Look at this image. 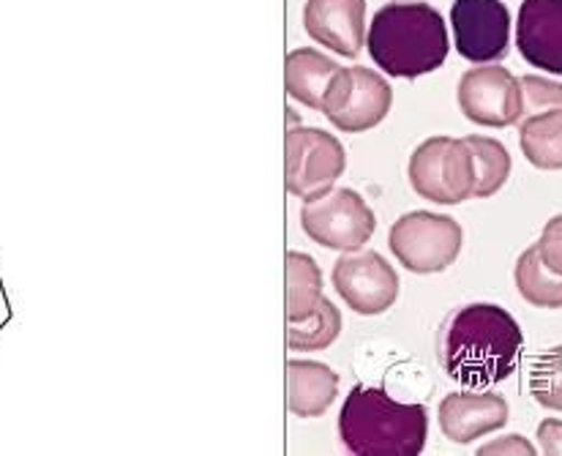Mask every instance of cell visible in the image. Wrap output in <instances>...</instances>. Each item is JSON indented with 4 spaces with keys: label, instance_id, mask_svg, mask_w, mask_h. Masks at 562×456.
<instances>
[{
    "label": "cell",
    "instance_id": "1",
    "mask_svg": "<svg viewBox=\"0 0 562 456\" xmlns=\"http://www.w3.org/2000/svg\"><path fill=\"white\" fill-rule=\"evenodd\" d=\"M525 334L514 314L494 303H468L442 323L437 353L448 377L468 388L508 380L519 364Z\"/></svg>",
    "mask_w": 562,
    "mask_h": 456
},
{
    "label": "cell",
    "instance_id": "2",
    "mask_svg": "<svg viewBox=\"0 0 562 456\" xmlns=\"http://www.w3.org/2000/svg\"><path fill=\"white\" fill-rule=\"evenodd\" d=\"M369 55L385 75L415 80L440 69L448 58L446 20L424 0H391L369 25Z\"/></svg>",
    "mask_w": 562,
    "mask_h": 456
},
{
    "label": "cell",
    "instance_id": "3",
    "mask_svg": "<svg viewBox=\"0 0 562 456\" xmlns=\"http://www.w3.org/2000/svg\"><path fill=\"white\" fill-rule=\"evenodd\" d=\"M429 415L424 404H402L382 388L356 386L339 413V437L356 456H418Z\"/></svg>",
    "mask_w": 562,
    "mask_h": 456
},
{
    "label": "cell",
    "instance_id": "4",
    "mask_svg": "<svg viewBox=\"0 0 562 456\" xmlns=\"http://www.w3.org/2000/svg\"><path fill=\"white\" fill-rule=\"evenodd\" d=\"M462 224L446 213L413 211L396 219L387 233L393 257L413 274H440L462 252Z\"/></svg>",
    "mask_w": 562,
    "mask_h": 456
},
{
    "label": "cell",
    "instance_id": "5",
    "mask_svg": "<svg viewBox=\"0 0 562 456\" xmlns=\"http://www.w3.org/2000/svg\"><path fill=\"white\" fill-rule=\"evenodd\" d=\"M407 173L415 194L440 205H459L475 194V162L464 140H426L409 156Z\"/></svg>",
    "mask_w": 562,
    "mask_h": 456
},
{
    "label": "cell",
    "instance_id": "6",
    "mask_svg": "<svg viewBox=\"0 0 562 456\" xmlns=\"http://www.w3.org/2000/svg\"><path fill=\"white\" fill-rule=\"evenodd\" d=\"M301 227L314 244L325 249L358 252L374 235L376 219L356 189L339 186L303 205Z\"/></svg>",
    "mask_w": 562,
    "mask_h": 456
},
{
    "label": "cell",
    "instance_id": "7",
    "mask_svg": "<svg viewBox=\"0 0 562 456\" xmlns=\"http://www.w3.org/2000/svg\"><path fill=\"white\" fill-rule=\"evenodd\" d=\"M391 104L393 91L385 77L367 66H350L336 71L319 112H325L339 132L361 134L385 121Z\"/></svg>",
    "mask_w": 562,
    "mask_h": 456
},
{
    "label": "cell",
    "instance_id": "8",
    "mask_svg": "<svg viewBox=\"0 0 562 456\" xmlns=\"http://www.w3.org/2000/svg\"><path fill=\"white\" fill-rule=\"evenodd\" d=\"M347 154L339 140L323 129H292L284 140L286 191L301 200H314L345 176Z\"/></svg>",
    "mask_w": 562,
    "mask_h": 456
},
{
    "label": "cell",
    "instance_id": "9",
    "mask_svg": "<svg viewBox=\"0 0 562 456\" xmlns=\"http://www.w3.org/2000/svg\"><path fill=\"white\" fill-rule=\"evenodd\" d=\"M457 53L470 64H497L508 55L510 11L503 0H453Z\"/></svg>",
    "mask_w": 562,
    "mask_h": 456
},
{
    "label": "cell",
    "instance_id": "10",
    "mask_svg": "<svg viewBox=\"0 0 562 456\" xmlns=\"http://www.w3.org/2000/svg\"><path fill=\"white\" fill-rule=\"evenodd\" d=\"M459 107L477 126L505 129L521 121V86L505 66H475L459 82Z\"/></svg>",
    "mask_w": 562,
    "mask_h": 456
},
{
    "label": "cell",
    "instance_id": "11",
    "mask_svg": "<svg viewBox=\"0 0 562 456\" xmlns=\"http://www.w3.org/2000/svg\"><path fill=\"white\" fill-rule=\"evenodd\" d=\"M334 287L358 314H382L396 303L398 274L376 252H345L334 266Z\"/></svg>",
    "mask_w": 562,
    "mask_h": 456
},
{
    "label": "cell",
    "instance_id": "12",
    "mask_svg": "<svg viewBox=\"0 0 562 456\" xmlns=\"http://www.w3.org/2000/svg\"><path fill=\"white\" fill-rule=\"evenodd\" d=\"M303 25L317 44L358 58L367 44V0H306Z\"/></svg>",
    "mask_w": 562,
    "mask_h": 456
},
{
    "label": "cell",
    "instance_id": "13",
    "mask_svg": "<svg viewBox=\"0 0 562 456\" xmlns=\"http://www.w3.org/2000/svg\"><path fill=\"white\" fill-rule=\"evenodd\" d=\"M516 47L530 66L562 77V0H521Z\"/></svg>",
    "mask_w": 562,
    "mask_h": 456
},
{
    "label": "cell",
    "instance_id": "14",
    "mask_svg": "<svg viewBox=\"0 0 562 456\" xmlns=\"http://www.w3.org/2000/svg\"><path fill=\"white\" fill-rule=\"evenodd\" d=\"M508 413V402L499 393H448L437 410L442 435L462 446L503 430Z\"/></svg>",
    "mask_w": 562,
    "mask_h": 456
},
{
    "label": "cell",
    "instance_id": "15",
    "mask_svg": "<svg viewBox=\"0 0 562 456\" xmlns=\"http://www.w3.org/2000/svg\"><path fill=\"white\" fill-rule=\"evenodd\" d=\"M339 397V375L317 362L286 364V404L301 419H317Z\"/></svg>",
    "mask_w": 562,
    "mask_h": 456
},
{
    "label": "cell",
    "instance_id": "16",
    "mask_svg": "<svg viewBox=\"0 0 562 456\" xmlns=\"http://www.w3.org/2000/svg\"><path fill=\"white\" fill-rule=\"evenodd\" d=\"M341 66L336 60L325 58L323 53L312 47L292 49L284 60V86L286 93L301 104L319 110L323 107V96L328 91L330 80Z\"/></svg>",
    "mask_w": 562,
    "mask_h": 456
},
{
    "label": "cell",
    "instance_id": "17",
    "mask_svg": "<svg viewBox=\"0 0 562 456\" xmlns=\"http://www.w3.org/2000/svg\"><path fill=\"white\" fill-rule=\"evenodd\" d=\"M519 145L538 170H562V107L519 121Z\"/></svg>",
    "mask_w": 562,
    "mask_h": 456
},
{
    "label": "cell",
    "instance_id": "18",
    "mask_svg": "<svg viewBox=\"0 0 562 456\" xmlns=\"http://www.w3.org/2000/svg\"><path fill=\"white\" fill-rule=\"evenodd\" d=\"M286 320L312 314L323 301V271L317 260L303 252H286Z\"/></svg>",
    "mask_w": 562,
    "mask_h": 456
},
{
    "label": "cell",
    "instance_id": "19",
    "mask_svg": "<svg viewBox=\"0 0 562 456\" xmlns=\"http://www.w3.org/2000/svg\"><path fill=\"white\" fill-rule=\"evenodd\" d=\"M516 290L521 292L530 307L538 309H562V274H554L541 260L538 246H530L525 255L516 260L514 268Z\"/></svg>",
    "mask_w": 562,
    "mask_h": 456
},
{
    "label": "cell",
    "instance_id": "20",
    "mask_svg": "<svg viewBox=\"0 0 562 456\" xmlns=\"http://www.w3.org/2000/svg\"><path fill=\"white\" fill-rule=\"evenodd\" d=\"M341 334V312L323 298L312 314L301 320H286V347L290 351H325Z\"/></svg>",
    "mask_w": 562,
    "mask_h": 456
},
{
    "label": "cell",
    "instance_id": "21",
    "mask_svg": "<svg viewBox=\"0 0 562 456\" xmlns=\"http://www.w3.org/2000/svg\"><path fill=\"white\" fill-rule=\"evenodd\" d=\"M475 162V194L477 200L497 194L510 176V154L499 140L483 137V134H470L464 137Z\"/></svg>",
    "mask_w": 562,
    "mask_h": 456
},
{
    "label": "cell",
    "instance_id": "22",
    "mask_svg": "<svg viewBox=\"0 0 562 456\" xmlns=\"http://www.w3.org/2000/svg\"><path fill=\"white\" fill-rule=\"evenodd\" d=\"M530 393L541 408L562 413V345L536 358L530 369Z\"/></svg>",
    "mask_w": 562,
    "mask_h": 456
},
{
    "label": "cell",
    "instance_id": "23",
    "mask_svg": "<svg viewBox=\"0 0 562 456\" xmlns=\"http://www.w3.org/2000/svg\"><path fill=\"white\" fill-rule=\"evenodd\" d=\"M521 86V118L538 115V112H549L562 107V86L560 82L547 80V77H536L527 75L519 80Z\"/></svg>",
    "mask_w": 562,
    "mask_h": 456
},
{
    "label": "cell",
    "instance_id": "24",
    "mask_svg": "<svg viewBox=\"0 0 562 456\" xmlns=\"http://www.w3.org/2000/svg\"><path fill=\"white\" fill-rule=\"evenodd\" d=\"M536 246L541 252V260L547 263V268H552L554 274H562V213L549 219L541 233V241Z\"/></svg>",
    "mask_w": 562,
    "mask_h": 456
},
{
    "label": "cell",
    "instance_id": "25",
    "mask_svg": "<svg viewBox=\"0 0 562 456\" xmlns=\"http://www.w3.org/2000/svg\"><path fill=\"white\" fill-rule=\"evenodd\" d=\"M538 441H541V452L560 456L562 454V421L547 419L538 426Z\"/></svg>",
    "mask_w": 562,
    "mask_h": 456
},
{
    "label": "cell",
    "instance_id": "26",
    "mask_svg": "<svg viewBox=\"0 0 562 456\" xmlns=\"http://www.w3.org/2000/svg\"><path fill=\"white\" fill-rule=\"evenodd\" d=\"M497 452H499V454H505V452L536 454V448H532L527 441H521L519 435H510L508 443H492V446H483V448H481V454H497Z\"/></svg>",
    "mask_w": 562,
    "mask_h": 456
}]
</instances>
